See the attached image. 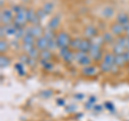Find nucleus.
<instances>
[{
	"label": "nucleus",
	"mask_w": 129,
	"mask_h": 121,
	"mask_svg": "<svg viewBox=\"0 0 129 121\" xmlns=\"http://www.w3.org/2000/svg\"><path fill=\"white\" fill-rule=\"evenodd\" d=\"M75 61L78 62L81 67H87L90 66L94 62V60L91 59L88 53L85 51H81V50H76L75 51Z\"/></svg>",
	"instance_id": "nucleus-2"
},
{
	"label": "nucleus",
	"mask_w": 129,
	"mask_h": 121,
	"mask_svg": "<svg viewBox=\"0 0 129 121\" xmlns=\"http://www.w3.org/2000/svg\"><path fill=\"white\" fill-rule=\"evenodd\" d=\"M127 67H128V70H129V63H128V64H127Z\"/></svg>",
	"instance_id": "nucleus-43"
},
{
	"label": "nucleus",
	"mask_w": 129,
	"mask_h": 121,
	"mask_svg": "<svg viewBox=\"0 0 129 121\" xmlns=\"http://www.w3.org/2000/svg\"><path fill=\"white\" fill-rule=\"evenodd\" d=\"M60 23H61V16L57 14L50 19V22L47 24V28H50L52 30H56L60 26Z\"/></svg>",
	"instance_id": "nucleus-12"
},
{
	"label": "nucleus",
	"mask_w": 129,
	"mask_h": 121,
	"mask_svg": "<svg viewBox=\"0 0 129 121\" xmlns=\"http://www.w3.org/2000/svg\"><path fill=\"white\" fill-rule=\"evenodd\" d=\"M15 18V14L12 9L10 8H3L1 10V13H0V22H1V25H9L14 22Z\"/></svg>",
	"instance_id": "nucleus-3"
},
{
	"label": "nucleus",
	"mask_w": 129,
	"mask_h": 121,
	"mask_svg": "<svg viewBox=\"0 0 129 121\" xmlns=\"http://www.w3.org/2000/svg\"><path fill=\"white\" fill-rule=\"evenodd\" d=\"M14 68H15V71L18 73V75L19 76H24L26 74V71H25V64H24L23 62H17V63H15V66H14Z\"/></svg>",
	"instance_id": "nucleus-26"
},
{
	"label": "nucleus",
	"mask_w": 129,
	"mask_h": 121,
	"mask_svg": "<svg viewBox=\"0 0 129 121\" xmlns=\"http://www.w3.org/2000/svg\"><path fill=\"white\" fill-rule=\"evenodd\" d=\"M11 64V60L10 58L8 57V56L6 54L1 55V57H0V67H1V69H6L8 68Z\"/></svg>",
	"instance_id": "nucleus-24"
},
{
	"label": "nucleus",
	"mask_w": 129,
	"mask_h": 121,
	"mask_svg": "<svg viewBox=\"0 0 129 121\" xmlns=\"http://www.w3.org/2000/svg\"><path fill=\"white\" fill-rule=\"evenodd\" d=\"M57 104L59 106H64L66 105V101L63 99H57Z\"/></svg>",
	"instance_id": "nucleus-36"
},
{
	"label": "nucleus",
	"mask_w": 129,
	"mask_h": 121,
	"mask_svg": "<svg viewBox=\"0 0 129 121\" xmlns=\"http://www.w3.org/2000/svg\"><path fill=\"white\" fill-rule=\"evenodd\" d=\"M104 106H106V108H107L108 110L114 111V105H113L111 102H106V103H104Z\"/></svg>",
	"instance_id": "nucleus-34"
},
{
	"label": "nucleus",
	"mask_w": 129,
	"mask_h": 121,
	"mask_svg": "<svg viewBox=\"0 0 129 121\" xmlns=\"http://www.w3.org/2000/svg\"><path fill=\"white\" fill-rule=\"evenodd\" d=\"M23 1H24V2H26V1H28V0H23Z\"/></svg>",
	"instance_id": "nucleus-42"
},
{
	"label": "nucleus",
	"mask_w": 129,
	"mask_h": 121,
	"mask_svg": "<svg viewBox=\"0 0 129 121\" xmlns=\"http://www.w3.org/2000/svg\"><path fill=\"white\" fill-rule=\"evenodd\" d=\"M53 58V51L51 49H45V50H42L41 53H40V60H52Z\"/></svg>",
	"instance_id": "nucleus-21"
},
{
	"label": "nucleus",
	"mask_w": 129,
	"mask_h": 121,
	"mask_svg": "<svg viewBox=\"0 0 129 121\" xmlns=\"http://www.w3.org/2000/svg\"><path fill=\"white\" fill-rule=\"evenodd\" d=\"M3 27H5V31H6V37L8 35V37H15L16 34V31H17V26L15 25L14 23L12 24H9V25H2Z\"/></svg>",
	"instance_id": "nucleus-15"
},
{
	"label": "nucleus",
	"mask_w": 129,
	"mask_h": 121,
	"mask_svg": "<svg viewBox=\"0 0 129 121\" xmlns=\"http://www.w3.org/2000/svg\"><path fill=\"white\" fill-rule=\"evenodd\" d=\"M111 32L116 38L122 37V35H125V27L123 25H120V24H118L117 22H115L114 24L111 25Z\"/></svg>",
	"instance_id": "nucleus-10"
},
{
	"label": "nucleus",
	"mask_w": 129,
	"mask_h": 121,
	"mask_svg": "<svg viewBox=\"0 0 129 121\" xmlns=\"http://www.w3.org/2000/svg\"><path fill=\"white\" fill-rule=\"evenodd\" d=\"M125 58H126V61H127V64L129 63V50H126L125 51Z\"/></svg>",
	"instance_id": "nucleus-39"
},
{
	"label": "nucleus",
	"mask_w": 129,
	"mask_h": 121,
	"mask_svg": "<svg viewBox=\"0 0 129 121\" xmlns=\"http://www.w3.org/2000/svg\"><path fill=\"white\" fill-rule=\"evenodd\" d=\"M116 22L120 25H123L125 28H126L129 25V15L125 12H119L118 14H116Z\"/></svg>",
	"instance_id": "nucleus-13"
},
{
	"label": "nucleus",
	"mask_w": 129,
	"mask_h": 121,
	"mask_svg": "<svg viewBox=\"0 0 129 121\" xmlns=\"http://www.w3.org/2000/svg\"><path fill=\"white\" fill-rule=\"evenodd\" d=\"M71 37L67 32L64 31H60L57 33V37H56V42H57V47L58 49L63 47H70V43H71Z\"/></svg>",
	"instance_id": "nucleus-4"
},
{
	"label": "nucleus",
	"mask_w": 129,
	"mask_h": 121,
	"mask_svg": "<svg viewBox=\"0 0 129 121\" xmlns=\"http://www.w3.org/2000/svg\"><path fill=\"white\" fill-rule=\"evenodd\" d=\"M36 47H37L40 51L48 49V41H47V39L44 37V35L41 37V38H38L37 41H36Z\"/></svg>",
	"instance_id": "nucleus-14"
},
{
	"label": "nucleus",
	"mask_w": 129,
	"mask_h": 121,
	"mask_svg": "<svg viewBox=\"0 0 129 121\" xmlns=\"http://www.w3.org/2000/svg\"><path fill=\"white\" fill-rule=\"evenodd\" d=\"M91 47V40H88L86 38L82 39V42H81V45H80V48L79 50L81 51H85V53H88Z\"/></svg>",
	"instance_id": "nucleus-18"
},
{
	"label": "nucleus",
	"mask_w": 129,
	"mask_h": 121,
	"mask_svg": "<svg viewBox=\"0 0 129 121\" xmlns=\"http://www.w3.org/2000/svg\"><path fill=\"white\" fill-rule=\"evenodd\" d=\"M102 106L101 105H95V107H94V110H96L97 112H99V111H101L102 110Z\"/></svg>",
	"instance_id": "nucleus-38"
},
{
	"label": "nucleus",
	"mask_w": 129,
	"mask_h": 121,
	"mask_svg": "<svg viewBox=\"0 0 129 121\" xmlns=\"http://www.w3.org/2000/svg\"><path fill=\"white\" fill-rule=\"evenodd\" d=\"M126 47H124L123 45H120L118 44L117 42H114L113 43V46H112V53L114 55H123L125 54V51H126Z\"/></svg>",
	"instance_id": "nucleus-17"
},
{
	"label": "nucleus",
	"mask_w": 129,
	"mask_h": 121,
	"mask_svg": "<svg viewBox=\"0 0 129 121\" xmlns=\"http://www.w3.org/2000/svg\"><path fill=\"white\" fill-rule=\"evenodd\" d=\"M75 109H76V107L73 106V105H70V106H68V107L66 108V110H67L68 112H74Z\"/></svg>",
	"instance_id": "nucleus-35"
},
{
	"label": "nucleus",
	"mask_w": 129,
	"mask_h": 121,
	"mask_svg": "<svg viewBox=\"0 0 129 121\" xmlns=\"http://www.w3.org/2000/svg\"><path fill=\"white\" fill-rule=\"evenodd\" d=\"M81 42H82V38H74V39H72L71 40V43H70V48L72 50H79V48H80V45H81Z\"/></svg>",
	"instance_id": "nucleus-23"
},
{
	"label": "nucleus",
	"mask_w": 129,
	"mask_h": 121,
	"mask_svg": "<svg viewBox=\"0 0 129 121\" xmlns=\"http://www.w3.org/2000/svg\"><path fill=\"white\" fill-rule=\"evenodd\" d=\"M115 64H117L119 68L127 66V61L125 58V55H115Z\"/></svg>",
	"instance_id": "nucleus-22"
},
{
	"label": "nucleus",
	"mask_w": 129,
	"mask_h": 121,
	"mask_svg": "<svg viewBox=\"0 0 129 121\" xmlns=\"http://www.w3.org/2000/svg\"><path fill=\"white\" fill-rule=\"evenodd\" d=\"M115 15V10L114 8L111 7V6H107L104 7L102 11H101V16L104 21H107V19H111L113 16Z\"/></svg>",
	"instance_id": "nucleus-11"
},
{
	"label": "nucleus",
	"mask_w": 129,
	"mask_h": 121,
	"mask_svg": "<svg viewBox=\"0 0 129 121\" xmlns=\"http://www.w3.org/2000/svg\"><path fill=\"white\" fill-rule=\"evenodd\" d=\"M126 49L129 50V39H128V43H127V46H126Z\"/></svg>",
	"instance_id": "nucleus-41"
},
{
	"label": "nucleus",
	"mask_w": 129,
	"mask_h": 121,
	"mask_svg": "<svg viewBox=\"0 0 129 121\" xmlns=\"http://www.w3.org/2000/svg\"><path fill=\"white\" fill-rule=\"evenodd\" d=\"M37 13H38V16H39V18H40V21H43L44 18L46 17V16H48L46 13H45V11H44L42 8H40V9L37 11Z\"/></svg>",
	"instance_id": "nucleus-31"
},
{
	"label": "nucleus",
	"mask_w": 129,
	"mask_h": 121,
	"mask_svg": "<svg viewBox=\"0 0 129 121\" xmlns=\"http://www.w3.org/2000/svg\"><path fill=\"white\" fill-rule=\"evenodd\" d=\"M111 68H112V66L106 63L104 61L99 62V70H100V72H101V73H103V74L110 73V72H111Z\"/></svg>",
	"instance_id": "nucleus-25"
},
{
	"label": "nucleus",
	"mask_w": 129,
	"mask_h": 121,
	"mask_svg": "<svg viewBox=\"0 0 129 121\" xmlns=\"http://www.w3.org/2000/svg\"><path fill=\"white\" fill-rule=\"evenodd\" d=\"M26 30L27 32H30V33L34 35V37L36 39H38V38H41L43 37V34H44V29L42 28V26L40 25H31L30 27H26Z\"/></svg>",
	"instance_id": "nucleus-9"
},
{
	"label": "nucleus",
	"mask_w": 129,
	"mask_h": 121,
	"mask_svg": "<svg viewBox=\"0 0 129 121\" xmlns=\"http://www.w3.org/2000/svg\"><path fill=\"white\" fill-rule=\"evenodd\" d=\"M100 72L99 67H96L94 64H90V66L87 67H83L82 70H81V73L82 75L86 76V77H92V76H96Z\"/></svg>",
	"instance_id": "nucleus-7"
},
{
	"label": "nucleus",
	"mask_w": 129,
	"mask_h": 121,
	"mask_svg": "<svg viewBox=\"0 0 129 121\" xmlns=\"http://www.w3.org/2000/svg\"><path fill=\"white\" fill-rule=\"evenodd\" d=\"M119 67L117 66V64H113V66H112V68H111V72H110V73L112 74V75H116V74H118V72H119Z\"/></svg>",
	"instance_id": "nucleus-32"
},
{
	"label": "nucleus",
	"mask_w": 129,
	"mask_h": 121,
	"mask_svg": "<svg viewBox=\"0 0 129 121\" xmlns=\"http://www.w3.org/2000/svg\"><path fill=\"white\" fill-rule=\"evenodd\" d=\"M52 94H53V92H52L51 90H45V91L41 92V96H42V98H50V96H52Z\"/></svg>",
	"instance_id": "nucleus-33"
},
{
	"label": "nucleus",
	"mask_w": 129,
	"mask_h": 121,
	"mask_svg": "<svg viewBox=\"0 0 129 121\" xmlns=\"http://www.w3.org/2000/svg\"><path fill=\"white\" fill-rule=\"evenodd\" d=\"M74 99H76V100H83L84 99V94L83 93H76L75 95H74Z\"/></svg>",
	"instance_id": "nucleus-37"
},
{
	"label": "nucleus",
	"mask_w": 129,
	"mask_h": 121,
	"mask_svg": "<svg viewBox=\"0 0 129 121\" xmlns=\"http://www.w3.org/2000/svg\"><path fill=\"white\" fill-rule=\"evenodd\" d=\"M42 9L45 11V13H46L47 15H51V14L54 12V10H55V3H54L53 1H46V2L43 5Z\"/></svg>",
	"instance_id": "nucleus-19"
},
{
	"label": "nucleus",
	"mask_w": 129,
	"mask_h": 121,
	"mask_svg": "<svg viewBox=\"0 0 129 121\" xmlns=\"http://www.w3.org/2000/svg\"><path fill=\"white\" fill-rule=\"evenodd\" d=\"M125 35H127V37H129V25L125 28Z\"/></svg>",
	"instance_id": "nucleus-40"
},
{
	"label": "nucleus",
	"mask_w": 129,
	"mask_h": 121,
	"mask_svg": "<svg viewBox=\"0 0 129 121\" xmlns=\"http://www.w3.org/2000/svg\"><path fill=\"white\" fill-rule=\"evenodd\" d=\"M40 64H41V67L44 71H53L54 69V63L51 61V60H48V61H46V60H40Z\"/></svg>",
	"instance_id": "nucleus-20"
},
{
	"label": "nucleus",
	"mask_w": 129,
	"mask_h": 121,
	"mask_svg": "<svg viewBox=\"0 0 129 121\" xmlns=\"http://www.w3.org/2000/svg\"><path fill=\"white\" fill-rule=\"evenodd\" d=\"M27 18H28V23L30 25H39L41 21H40L38 13L34 8H28L27 9Z\"/></svg>",
	"instance_id": "nucleus-8"
},
{
	"label": "nucleus",
	"mask_w": 129,
	"mask_h": 121,
	"mask_svg": "<svg viewBox=\"0 0 129 121\" xmlns=\"http://www.w3.org/2000/svg\"><path fill=\"white\" fill-rule=\"evenodd\" d=\"M8 48H9V43L7 42L6 39H1V41H0V51H1V55L7 53Z\"/></svg>",
	"instance_id": "nucleus-28"
},
{
	"label": "nucleus",
	"mask_w": 129,
	"mask_h": 121,
	"mask_svg": "<svg viewBox=\"0 0 129 121\" xmlns=\"http://www.w3.org/2000/svg\"><path fill=\"white\" fill-rule=\"evenodd\" d=\"M101 35H102L106 44H113L116 41V37L112 33L111 31H103V33Z\"/></svg>",
	"instance_id": "nucleus-16"
},
{
	"label": "nucleus",
	"mask_w": 129,
	"mask_h": 121,
	"mask_svg": "<svg viewBox=\"0 0 129 121\" xmlns=\"http://www.w3.org/2000/svg\"><path fill=\"white\" fill-rule=\"evenodd\" d=\"M14 24L17 27H26L28 24V18H27V8L22 7L17 13H15V18H14Z\"/></svg>",
	"instance_id": "nucleus-1"
},
{
	"label": "nucleus",
	"mask_w": 129,
	"mask_h": 121,
	"mask_svg": "<svg viewBox=\"0 0 129 121\" xmlns=\"http://www.w3.org/2000/svg\"><path fill=\"white\" fill-rule=\"evenodd\" d=\"M40 53H41V51H40L37 47H34L29 51V53H28V56H29L30 58H34V59H37L38 60L40 58Z\"/></svg>",
	"instance_id": "nucleus-29"
},
{
	"label": "nucleus",
	"mask_w": 129,
	"mask_h": 121,
	"mask_svg": "<svg viewBox=\"0 0 129 121\" xmlns=\"http://www.w3.org/2000/svg\"><path fill=\"white\" fill-rule=\"evenodd\" d=\"M98 30H99L98 27L89 24V25H87L85 28H84V38H86L88 40H92L99 34Z\"/></svg>",
	"instance_id": "nucleus-6"
},
{
	"label": "nucleus",
	"mask_w": 129,
	"mask_h": 121,
	"mask_svg": "<svg viewBox=\"0 0 129 121\" xmlns=\"http://www.w3.org/2000/svg\"><path fill=\"white\" fill-rule=\"evenodd\" d=\"M96 96H90L89 100H88V102L85 104V107L87 109H94L95 107V103H96Z\"/></svg>",
	"instance_id": "nucleus-30"
},
{
	"label": "nucleus",
	"mask_w": 129,
	"mask_h": 121,
	"mask_svg": "<svg viewBox=\"0 0 129 121\" xmlns=\"http://www.w3.org/2000/svg\"><path fill=\"white\" fill-rule=\"evenodd\" d=\"M88 54H89L91 59L94 60V62H97V63L101 62L102 59H103V56H104L102 47L97 46V45H95V44H92V43H91V47H90L89 51H88Z\"/></svg>",
	"instance_id": "nucleus-5"
},
{
	"label": "nucleus",
	"mask_w": 129,
	"mask_h": 121,
	"mask_svg": "<svg viewBox=\"0 0 129 121\" xmlns=\"http://www.w3.org/2000/svg\"><path fill=\"white\" fill-rule=\"evenodd\" d=\"M91 43L95 44V45H97V46H100V47H103V45L106 44V42H104V40H103L101 34H98L96 38L92 39L91 40Z\"/></svg>",
	"instance_id": "nucleus-27"
}]
</instances>
